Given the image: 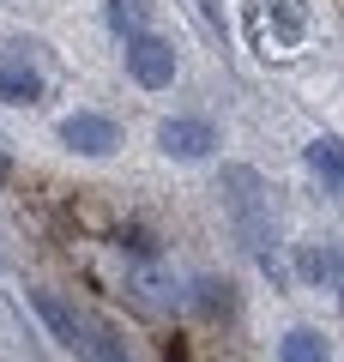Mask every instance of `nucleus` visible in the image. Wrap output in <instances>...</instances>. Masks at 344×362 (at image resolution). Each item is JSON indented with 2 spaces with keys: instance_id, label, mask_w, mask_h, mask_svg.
Here are the masks:
<instances>
[{
  "instance_id": "1",
  "label": "nucleus",
  "mask_w": 344,
  "mask_h": 362,
  "mask_svg": "<svg viewBox=\"0 0 344 362\" xmlns=\"http://www.w3.org/2000/svg\"><path fill=\"white\" fill-rule=\"evenodd\" d=\"M217 187H224V206H229V218H236V230H242V242L266 254V247H272V206H266V181H260L248 163H229L224 175H217Z\"/></svg>"
},
{
  "instance_id": "2",
  "label": "nucleus",
  "mask_w": 344,
  "mask_h": 362,
  "mask_svg": "<svg viewBox=\"0 0 344 362\" xmlns=\"http://www.w3.org/2000/svg\"><path fill=\"white\" fill-rule=\"evenodd\" d=\"M157 145H164L169 157H181V163H200V157L217 151V127L200 115H169L164 127H157Z\"/></svg>"
},
{
  "instance_id": "3",
  "label": "nucleus",
  "mask_w": 344,
  "mask_h": 362,
  "mask_svg": "<svg viewBox=\"0 0 344 362\" xmlns=\"http://www.w3.org/2000/svg\"><path fill=\"white\" fill-rule=\"evenodd\" d=\"M127 73L139 78L145 90H164L169 78H176V49H169L164 37H151V30H139V37H127Z\"/></svg>"
},
{
  "instance_id": "4",
  "label": "nucleus",
  "mask_w": 344,
  "mask_h": 362,
  "mask_svg": "<svg viewBox=\"0 0 344 362\" xmlns=\"http://www.w3.org/2000/svg\"><path fill=\"white\" fill-rule=\"evenodd\" d=\"M61 145L79 151V157H109L115 145H121V127H115L109 115H85V109H79V115L61 121Z\"/></svg>"
},
{
  "instance_id": "5",
  "label": "nucleus",
  "mask_w": 344,
  "mask_h": 362,
  "mask_svg": "<svg viewBox=\"0 0 344 362\" xmlns=\"http://www.w3.org/2000/svg\"><path fill=\"white\" fill-rule=\"evenodd\" d=\"M0 103H18V109L42 103V73L25 61V49H6V54H0Z\"/></svg>"
},
{
  "instance_id": "6",
  "label": "nucleus",
  "mask_w": 344,
  "mask_h": 362,
  "mask_svg": "<svg viewBox=\"0 0 344 362\" xmlns=\"http://www.w3.org/2000/svg\"><path fill=\"white\" fill-rule=\"evenodd\" d=\"M30 308L49 320V332H55V344H67V350H79V338H85V320H79L73 308H67L55 290H30Z\"/></svg>"
},
{
  "instance_id": "7",
  "label": "nucleus",
  "mask_w": 344,
  "mask_h": 362,
  "mask_svg": "<svg viewBox=\"0 0 344 362\" xmlns=\"http://www.w3.org/2000/svg\"><path fill=\"white\" fill-rule=\"evenodd\" d=\"M127 290L145 302V308H169V302H176V284H169V272L157 266V259H139V266H127Z\"/></svg>"
},
{
  "instance_id": "8",
  "label": "nucleus",
  "mask_w": 344,
  "mask_h": 362,
  "mask_svg": "<svg viewBox=\"0 0 344 362\" xmlns=\"http://www.w3.org/2000/svg\"><path fill=\"white\" fill-rule=\"evenodd\" d=\"M296 266H302V278L308 284H320V290H338L344 296V254H332V247H302V259H296Z\"/></svg>"
},
{
  "instance_id": "9",
  "label": "nucleus",
  "mask_w": 344,
  "mask_h": 362,
  "mask_svg": "<svg viewBox=\"0 0 344 362\" xmlns=\"http://www.w3.org/2000/svg\"><path fill=\"white\" fill-rule=\"evenodd\" d=\"M308 169H314L326 187H344V139H332V133H320L314 145H308Z\"/></svg>"
},
{
  "instance_id": "10",
  "label": "nucleus",
  "mask_w": 344,
  "mask_h": 362,
  "mask_svg": "<svg viewBox=\"0 0 344 362\" xmlns=\"http://www.w3.org/2000/svg\"><path fill=\"white\" fill-rule=\"evenodd\" d=\"M193 308H200L205 320H229V314H236V290H229V278H200V284H193Z\"/></svg>"
},
{
  "instance_id": "11",
  "label": "nucleus",
  "mask_w": 344,
  "mask_h": 362,
  "mask_svg": "<svg viewBox=\"0 0 344 362\" xmlns=\"http://www.w3.org/2000/svg\"><path fill=\"white\" fill-rule=\"evenodd\" d=\"M79 350H85L91 362H127V350H121V338H115L109 320H85V338H79Z\"/></svg>"
},
{
  "instance_id": "12",
  "label": "nucleus",
  "mask_w": 344,
  "mask_h": 362,
  "mask_svg": "<svg viewBox=\"0 0 344 362\" xmlns=\"http://www.w3.org/2000/svg\"><path fill=\"white\" fill-rule=\"evenodd\" d=\"M284 362H332L326 332H314V326H296V332H284Z\"/></svg>"
},
{
  "instance_id": "13",
  "label": "nucleus",
  "mask_w": 344,
  "mask_h": 362,
  "mask_svg": "<svg viewBox=\"0 0 344 362\" xmlns=\"http://www.w3.org/2000/svg\"><path fill=\"white\" fill-rule=\"evenodd\" d=\"M151 18V0H109V30L115 37H139Z\"/></svg>"
},
{
  "instance_id": "14",
  "label": "nucleus",
  "mask_w": 344,
  "mask_h": 362,
  "mask_svg": "<svg viewBox=\"0 0 344 362\" xmlns=\"http://www.w3.org/2000/svg\"><path fill=\"white\" fill-rule=\"evenodd\" d=\"M272 25H278L284 49H296V42H302V6H296V0H272Z\"/></svg>"
}]
</instances>
